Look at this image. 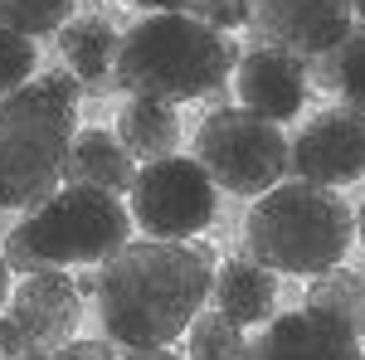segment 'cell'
Masks as SVG:
<instances>
[{
	"label": "cell",
	"mask_w": 365,
	"mask_h": 360,
	"mask_svg": "<svg viewBox=\"0 0 365 360\" xmlns=\"http://www.w3.org/2000/svg\"><path fill=\"white\" fill-rule=\"evenodd\" d=\"M356 215L331 185L282 180L253 200L244 220V249L282 277H317L351 253Z\"/></svg>",
	"instance_id": "3957f363"
},
{
	"label": "cell",
	"mask_w": 365,
	"mask_h": 360,
	"mask_svg": "<svg viewBox=\"0 0 365 360\" xmlns=\"http://www.w3.org/2000/svg\"><path fill=\"white\" fill-rule=\"evenodd\" d=\"M356 0H249V34L268 49L317 58L351 34Z\"/></svg>",
	"instance_id": "ba28073f"
},
{
	"label": "cell",
	"mask_w": 365,
	"mask_h": 360,
	"mask_svg": "<svg viewBox=\"0 0 365 360\" xmlns=\"http://www.w3.org/2000/svg\"><path fill=\"white\" fill-rule=\"evenodd\" d=\"M73 287H78V297H93L98 302V268H78L73 273Z\"/></svg>",
	"instance_id": "f1b7e54d"
},
{
	"label": "cell",
	"mask_w": 365,
	"mask_h": 360,
	"mask_svg": "<svg viewBox=\"0 0 365 360\" xmlns=\"http://www.w3.org/2000/svg\"><path fill=\"white\" fill-rule=\"evenodd\" d=\"M292 175L312 185H351L365 175V122L351 108L317 112L292 137Z\"/></svg>",
	"instance_id": "9c48e42d"
},
{
	"label": "cell",
	"mask_w": 365,
	"mask_h": 360,
	"mask_svg": "<svg viewBox=\"0 0 365 360\" xmlns=\"http://www.w3.org/2000/svg\"><path fill=\"white\" fill-rule=\"evenodd\" d=\"M215 205H220V185L205 175L195 156H161L137 166V180L127 190V210L141 239H166V244H185L215 224Z\"/></svg>",
	"instance_id": "52a82bcc"
},
{
	"label": "cell",
	"mask_w": 365,
	"mask_h": 360,
	"mask_svg": "<svg viewBox=\"0 0 365 360\" xmlns=\"http://www.w3.org/2000/svg\"><path fill=\"white\" fill-rule=\"evenodd\" d=\"M356 25L365 29V0H356Z\"/></svg>",
	"instance_id": "d6a6232c"
},
{
	"label": "cell",
	"mask_w": 365,
	"mask_h": 360,
	"mask_svg": "<svg viewBox=\"0 0 365 360\" xmlns=\"http://www.w3.org/2000/svg\"><path fill=\"white\" fill-rule=\"evenodd\" d=\"M195 161L220 190L258 200L292 175V141L244 108H215L195 132Z\"/></svg>",
	"instance_id": "8992f818"
},
{
	"label": "cell",
	"mask_w": 365,
	"mask_h": 360,
	"mask_svg": "<svg viewBox=\"0 0 365 360\" xmlns=\"http://www.w3.org/2000/svg\"><path fill=\"white\" fill-rule=\"evenodd\" d=\"M0 253H5V263H10V273H15V277L39 273V258L29 253L25 234H20V224H15V229H5V239H0Z\"/></svg>",
	"instance_id": "cb8c5ba5"
},
{
	"label": "cell",
	"mask_w": 365,
	"mask_h": 360,
	"mask_svg": "<svg viewBox=\"0 0 365 360\" xmlns=\"http://www.w3.org/2000/svg\"><path fill=\"white\" fill-rule=\"evenodd\" d=\"M244 346V326L229 322L225 312H195V322L185 326V360H239Z\"/></svg>",
	"instance_id": "ac0fdd59"
},
{
	"label": "cell",
	"mask_w": 365,
	"mask_h": 360,
	"mask_svg": "<svg viewBox=\"0 0 365 360\" xmlns=\"http://www.w3.org/2000/svg\"><path fill=\"white\" fill-rule=\"evenodd\" d=\"M15 360H54V351H44V346H29L25 356H15Z\"/></svg>",
	"instance_id": "4dcf8cb0"
},
{
	"label": "cell",
	"mask_w": 365,
	"mask_h": 360,
	"mask_svg": "<svg viewBox=\"0 0 365 360\" xmlns=\"http://www.w3.org/2000/svg\"><path fill=\"white\" fill-rule=\"evenodd\" d=\"M54 360H117V341L108 336H73L54 351Z\"/></svg>",
	"instance_id": "603a6c76"
},
{
	"label": "cell",
	"mask_w": 365,
	"mask_h": 360,
	"mask_svg": "<svg viewBox=\"0 0 365 360\" xmlns=\"http://www.w3.org/2000/svg\"><path fill=\"white\" fill-rule=\"evenodd\" d=\"M312 312H327V317H336V322H346L351 331L361 336L365 331V277L356 273V268H327V273L307 277V302Z\"/></svg>",
	"instance_id": "e0dca14e"
},
{
	"label": "cell",
	"mask_w": 365,
	"mask_h": 360,
	"mask_svg": "<svg viewBox=\"0 0 365 360\" xmlns=\"http://www.w3.org/2000/svg\"><path fill=\"white\" fill-rule=\"evenodd\" d=\"M117 141L127 146V156H132L137 166L161 161V156H175V146H180L175 103H161V98H127L122 112H117Z\"/></svg>",
	"instance_id": "2e32d148"
},
{
	"label": "cell",
	"mask_w": 365,
	"mask_h": 360,
	"mask_svg": "<svg viewBox=\"0 0 365 360\" xmlns=\"http://www.w3.org/2000/svg\"><path fill=\"white\" fill-rule=\"evenodd\" d=\"M78 108L44 83L0 98V210H39L63 185Z\"/></svg>",
	"instance_id": "277c9868"
},
{
	"label": "cell",
	"mask_w": 365,
	"mask_h": 360,
	"mask_svg": "<svg viewBox=\"0 0 365 360\" xmlns=\"http://www.w3.org/2000/svg\"><path fill=\"white\" fill-rule=\"evenodd\" d=\"M34 68H39L34 39H25V34L0 25V98H5V93H20L25 83H34Z\"/></svg>",
	"instance_id": "44dd1931"
},
{
	"label": "cell",
	"mask_w": 365,
	"mask_h": 360,
	"mask_svg": "<svg viewBox=\"0 0 365 360\" xmlns=\"http://www.w3.org/2000/svg\"><path fill=\"white\" fill-rule=\"evenodd\" d=\"M39 83L49 88V93H58V98H63L68 108H78V98H83V83H78V78H73L68 68H49V73H44Z\"/></svg>",
	"instance_id": "484cf974"
},
{
	"label": "cell",
	"mask_w": 365,
	"mask_h": 360,
	"mask_svg": "<svg viewBox=\"0 0 365 360\" xmlns=\"http://www.w3.org/2000/svg\"><path fill=\"white\" fill-rule=\"evenodd\" d=\"M122 360H185V356L170 351V346H141V351H127Z\"/></svg>",
	"instance_id": "83f0119b"
},
{
	"label": "cell",
	"mask_w": 365,
	"mask_h": 360,
	"mask_svg": "<svg viewBox=\"0 0 365 360\" xmlns=\"http://www.w3.org/2000/svg\"><path fill=\"white\" fill-rule=\"evenodd\" d=\"M132 229L127 200L98 185H58L39 210H29V220H20L39 268H98L132 244Z\"/></svg>",
	"instance_id": "5b68a950"
},
{
	"label": "cell",
	"mask_w": 365,
	"mask_h": 360,
	"mask_svg": "<svg viewBox=\"0 0 365 360\" xmlns=\"http://www.w3.org/2000/svg\"><path fill=\"white\" fill-rule=\"evenodd\" d=\"M58 39V54H63V68L83 83V93H108L113 78V63H117V44L122 34L113 29L108 15H78L54 34Z\"/></svg>",
	"instance_id": "9a60e30c"
},
{
	"label": "cell",
	"mask_w": 365,
	"mask_h": 360,
	"mask_svg": "<svg viewBox=\"0 0 365 360\" xmlns=\"http://www.w3.org/2000/svg\"><path fill=\"white\" fill-rule=\"evenodd\" d=\"M361 277H365V268H361Z\"/></svg>",
	"instance_id": "e575fe53"
},
{
	"label": "cell",
	"mask_w": 365,
	"mask_h": 360,
	"mask_svg": "<svg viewBox=\"0 0 365 360\" xmlns=\"http://www.w3.org/2000/svg\"><path fill=\"white\" fill-rule=\"evenodd\" d=\"M210 302H215V312H225L229 322H239V326H263V322L278 317V273L263 268L244 249L215 268Z\"/></svg>",
	"instance_id": "4fadbf2b"
},
{
	"label": "cell",
	"mask_w": 365,
	"mask_h": 360,
	"mask_svg": "<svg viewBox=\"0 0 365 360\" xmlns=\"http://www.w3.org/2000/svg\"><path fill=\"white\" fill-rule=\"evenodd\" d=\"M5 312L25 326V336L44 351H58L63 341L78 336V322H83V297L73 287V277L63 268H39V273L20 277L10 287V302Z\"/></svg>",
	"instance_id": "7c38bea8"
},
{
	"label": "cell",
	"mask_w": 365,
	"mask_h": 360,
	"mask_svg": "<svg viewBox=\"0 0 365 360\" xmlns=\"http://www.w3.org/2000/svg\"><path fill=\"white\" fill-rule=\"evenodd\" d=\"M190 15L205 20L210 29L229 34V29H244V25H249V0H200Z\"/></svg>",
	"instance_id": "7402d4cb"
},
{
	"label": "cell",
	"mask_w": 365,
	"mask_h": 360,
	"mask_svg": "<svg viewBox=\"0 0 365 360\" xmlns=\"http://www.w3.org/2000/svg\"><path fill=\"white\" fill-rule=\"evenodd\" d=\"M137 180V161L127 156V146L108 127H78L68 141V161H63V185H98V190L127 195Z\"/></svg>",
	"instance_id": "5bb4252c"
},
{
	"label": "cell",
	"mask_w": 365,
	"mask_h": 360,
	"mask_svg": "<svg viewBox=\"0 0 365 360\" xmlns=\"http://www.w3.org/2000/svg\"><path fill=\"white\" fill-rule=\"evenodd\" d=\"M215 249L185 239H132L98 263V317L108 341L141 351V346H170L210 302L215 282Z\"/></svg>",
	"instance_id": "6da1fadb"
},
{
	"label": "cell",
	"mask_w": 365,
	"mask_h": 360,
	"mask_svg": "<svg viewBox=\"0 0 365 360\" xmlns=\"http://www.w3.org/2000/svg\"><path fill=\"white\" fill-rule=\"evenodd\" d=\"M10 277H15V273H10V263H5V253H0V307L10 302V287H15Z\"/></svg>",
	"instance_id": "f546056e"
},
{
	"label": "cell",
	"mask_w": 365,
	"mask_h": 360,
	"mask_svg": "<svg viewBox=\"0 0 365 360\" xmlns=\"http://www.w3.org/2000/svg\"><path fill=\"white\" fill-rule=\"evenodd\" d=\"M29 346H34V341L25 336V326H20V322H15L10 312H0V360H15V356H25Z\"/></svg>",
	"instance_id": "d4e9b609"
},
{
	"label": "cell",
	"mask_w": 365,
	"mask_h": 360,
	"mask_svg": "<svg viewBox=\"0 0 365 360\" xmlns=\"http://www.w3.org/2000/svg\"><path fill=\"white\" fill-rule=\"evenodd\" d=\"M356 239L365 244V200H361V210H356Z\"/></svg>",
	"instance_id": "1f68e13d"
},
{
	"label": "cell",
	"mask_w": 365,
	"mask_h": 360,
	"mask_svg": "<svg viewBox=\"0 0 365 360\" xmlns=\"http://www.w3.org/2000/svg\"><path fill=\"white\" fill-rule=\"evenodd\" d=\"M73 20V0H0V25L25 34V39H44Z\"/></svg>",
	"instance_id": "d6986e66"
},
{
	"label": "cell",
	"mask_w": 365,
	"mask_h": 360,
	"mask_svg": "<svg viewBox=\"0 0 365 360\" xmlns=\"http://www.w3.org/2000/svg\"><path fill=\"white\" fill-rule=\"evenodd\" d=\"M331 58H336L331 93L341 98V108H351L365 122V29L351 25V34H346L336 49H331Z\"/></svg>",
	"instance_id": "ffe728a7"
},
{
	"label": "cell",
	"mask_w": 365,
	"mask_h": 360,
	"mask_svg": "<svg viewBox=\"0 0 365 360\" xmlns=\"http://www.w3.org/2000/svg\"><path fill=\"white\" fill-rule=\"evenodd\" d=\"M361 351H365V331H361Z\"/></svg>",
	"instance_id": "836d02e7"
},
{
	"label": "cell",
	"mask_w": 365,
	"mask_h": 360,
	"mask_svg": "<svg viewBox=\"0 0 365 360\" xmlns=\"http://www.w3.org/2000/svg\"><path fill=\"white\" fill-rule=\"evenodd\" d=\"M137 10H146V15H190L200 0H132Z\"/></svg>",
	"instance_id": "4316f807"
},
{
	"label": "cell",
	"mask_w": 365,
	"mask_h": 360,
	"mask_svg": "<svg viewBox=\"0 0 365 360\" xmlns=\"http://www.w3.org/2000/svg\"><path fill=\"white\" fill-rule=\"evenodd\" d=\"M239 360H365L361 336L346 322L327 317V312H278L273 322H263V331L249 336Z\"/></svg>",
	"instance_id": "30bf717a"
},
{
	"label": "cell",
	"mask_w": 365,
	"mask_h": 360,
	"mask_svg": "<svg viewBox=\"0 0 365 360\" xmlns=\"http://www.w3.org/2000/svg\"><path fill=\"white\" fill-rule=\"evenodd\" d=\"M234 88H239V108L263 117V122H292L302 103H307V58L287 54V49H268L253 44L244 49V58L234 63Z\"/></svg>",
	"instance_id": "8fae6325"
},
{
	"label": "cell",
	"mask_w": 365,
	"mask_h": 360,
	"mask_svg": "<svg viewBox=\"0 0 365 360\" xmlns=\"http://www.w3.org/2000/svg\"><path fill=\"white\" fill-rule=\"evenodd\" d=\"M239 58V39L210 29L195 15H141L117 44L113 83L127 98L195 103L229 83Z\"/></svg>",
	"instance_id": "7a4b0ae2"
}]
</instances>
